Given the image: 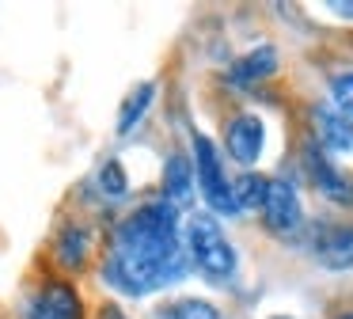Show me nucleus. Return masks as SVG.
<instances>
[{
    "label": "nucleus",
    "mask_w": 353,
    "mask_h": 319,
    "mask_svg": "<svg viewBox=\"0 0 353 319\" xmlns=\"http://www.w3.org/2000/svg\"><path fill=\"white\" fill-rule=\"evenodd\" d=\"M186 273V255L179 243V220L171 202L141 205L118 224L114 247L107 255L103 278L130 296H145Z\"/></svg>",
    "instance_id": "obj_1"
},
{
    "label": "nucleus",
    "mask_w": 353,
    "mask_h": 319,
    "mask_svg": "<svg viewBox=\"0 0 353 319\" xmlns=\"http://www.w3.org/2000/svg\"><path fill=\"white\" fill-rule=\"evenodd\" d=\"M186 247H190L194 262H198V270L205 273V278L224 281V278L236 273V251L224 240L221 224H216L213 217H205V213L190 217V224H186Z\"/></svg>",
    "instance_id": "obj_2"
},
{
    "label": "nucleus",
    "mask_w": 353,
    "mask_h": 319,
    "mask_svg": "<svg viewBox=\"0 0 353 319\" xmlns=\"http://www.w3.org/2000/svg\"><path fill=\"white\" fill-rule=\"evenodd\" d=\"M194 175H198L201 182V197L209 202V209L224 213V217H232V213H239V202H236V186H232L228 179H224V164L221 156H216L213 141L209 137H194Z\"/></svg>",
    "instance_id": "obj_3"
},
{
    "label": "nucleus",
    "mask_w": 353,
    "mask_h": 319,
    "mask_svg": "<svg viewBox=\"0 0 353 319\" xmlns=\"http://www.w3.org/2000/svg\"><path fill=\"white\" fill-rule=\"evenodd\" d=\"M262 217H266L270 232H277V235H289V232L300 228V220H304V213H300V197H296V190H292L285 179H270L266 197H262Z\"/></svg>",
    "instance_id": "obj_4"
},
{
    "label": "nucleus",
    "mask_w": 353,
    "mask_h": 319,
    "mask_svg": "<svg viewBox=\"0 0 353 319\" xmlns=\"http://www.w3.org/2000/svg\"><path fill=\"white\" fill-rule=\"evenodd\" d=\"M304 167H307V179H312L315 190H323V197L338 205H353V179H345L334 164L319 152V144H307L304 148Z\"/></svg>",
    "instance_id": "obj_5"
},
{
    "label": "nucleus",
    "mask_w": 353,
    "mask_h": 319,
    "mask_svg": "<svg viewBox=\"0 0 353 319\" xmlns=\"http://www.w3.org/2000/svg\"><path fill=\"white\" fill-rule=\"evenodd\" d=\"M312 251L327 270H353V224H323Z\"/></svg>",
    "instance_id": "obj_6"
},
{
    "label": "nucleus",
    "mask_w": 353,
    "mask_h": 319,
    "mask_svg": "<svg viewBox=\"0 0 353 319\" xmlns=\"http://www.w3.org/2000/svg\"><path fill=\"white\" fill-rule=\"evenodd\" d=\"M27 319H80V296L72 285H46L27 308Z\"/></svg>",
    "instance_id": "obj_7"
},
{
    "label": "nucleus",
    "mask_w": 353,
    "mask_h": 319,
    "mask_svg": "<svg viewBox=\"0 0 353 319\" xmlns=\"http://www.w3.org/2000/svg\"><path fill=\"white\" fill-rule=\"evenodd\" d=\"M262 141H266V126H262V118H254V114H239V118H232L228 126V152L236 164H254L262 152Z\"/></svg>",
    "instance_id": "obj_8"
},
{
    "label": "nucleus",
    "mask_w": 353,
    "mask_h": 319,
    "mask_svg": "<svg viewBox=\"0 0 353 319\" xmlns=\"http://www.w3.org/2000/svg\"><path fill=\"white\" fill-rule=\"evenodd\" d=\"M277 72V50L274 46H254L247 57H239L236 65L228 68V84L232 88H251V84L266 80V76Z\"/></svg>",
    "instance_id": "obj_9"
},
{
    "label": "nucleus",
    "mask_w": 353,
    "mask_h": 319,
    "mask_svg": "<svg viewBox=\"0 0 353 319\" xmlns=\"http://www.w3.org/2000/svg\"><path fill=\"white\" fill-rule=\"evenodd\" d=\"M312 122H315V133H319L323 148H334V152H350L353 148V122H350V114L330 110V106H315Z\"/></svg>",
    "instance_id": "obj_10"
},
{
    "label": "nucleus",
    "mask_w": 353,
    "mask_h": 319,
    "mask_svg": "<svg viewBox=\"0 0 353 319\" xmlns=\"http://www.w3.org/2000/svg\"><path fill=\"white\" fill-rule=\"evenodd\" d=\"M163 194L171 205H186L194 197V167L186 156H171L163 167Z\"/></svg>",
    "instance_id": "obj_11"
},
{
    "label": "nucleus",
    "mask_w": 353,
    "mask_h": 319,
    "mask_svg": "<svg viewBox=\"0 0 353 319\" xmlns=\"http://www.w3.org/2000/svg\"><path fill=\"white\" fill-rule=\"evenodd\" d=\"M84 258H88V232L80 224H65L61 235H57V262L77 270V266H84Z\"/></svg>",
    "instance_id": "obj_12"
},
{
    "label": "nucleus",
    "mask_w": 353,
    "mask_h": 319,
    "mask_svg": "<svg viewBox=\"0 0 353 319\" xmlns=\"http://www.w3.org/2000/svg\"><path fill=\"white\" fill-rule=\"evenodd\" d=\"M152 95H156L152 84H137V88L130 91V99L122 103V114H118V133H130V129L137 126L141 118H145V110H148V103H152Z\"/></svg>",
    "instance_id": "obj_13"
},
{
    "label": "nucleus",
    "mask_w": 353,
    "mask_h": 319,
    "mask_svg": "<svg viewBox=\"0 0 353 319\" xmlns=\"http://www.w3.org/2000/svg\"><path fill=\"white\" fill-rule=\"evenodd\" d=\"M160 319H221V311L209 300L186 296V300H175V304H168V308H160Z\"/></svg>",
    "instance_id": "obj_14"
},
{
    "label": "nucleus",
    "mask_w": 353,
    "mask_h": 319,
    "mask_svg": "<svg viewBox=\"0 0 353 319\" xmlns=\"http://www.w3.org/2000/svg\"><path fill=\"white\" fill-rule=\"evenodd\" d=\"M266 186H270V179H262V175H251V171H247L243 179L236 182V202H239V209H254V205L262 209Z\"/></svg>",
    "instance_id": "obj_15"
},
{
    "label": "nucleus",
    "mask_w": 353,
    "mask_h": 319,
    "mask_svg": "<svg viewBox=\"0 0 353 319\" xmlns=\"http://www.w3.org/2000/svg\"><path fill=\"white\" fill-rule=\"evenodd\" d=\"M99 190L107 197H125V171H122V164L118 160H107V164L99 167Z\"/></svg>",
    "instance_id": "obj_16"
},
{
    "label": "nucleus",
    "mask_w": 353,
    "mask_h": 319,
    "mask_svg": "<svg viewBox=\"0 0 353 319\" xmlns=\"http://www.w3.org/2000/svg\"><path fill=\"white\" fill-rule=\"evenodd\" d=\"M330 91H334V103L342 106V114H353V72H338L330 80Z\"/></svg>",
    "instance_id": "obj_17"
},
{
    "label": "nucleus",
    "mask_w": 353,
    "mask_h": 319,
    "mask_svg": "<svg viewBox=\"0 0 353 319\" xmlns=\"http://www.w3.org/2000/svg\"><path fill=\"white\" fill-rule=\"evenodd\" d=\"M330 12H338L342 19H353V4H345V0H338V4H330Z\"/></svg>",
    "instance_id": "obj_18"
},
{
    "label": "nucleus",
    "mask_w": 353,
    "mask_h": 319,
    "mask_svg": "<svg viewBox=\"0 0 353 319\" xmlns=\"http://www.w3.org/2000/svg\"><path fill=\"white\" fill-rule=\"evenodd\" d=\"M103 319H125V316L118 308H103Z\"/></svg>",
    "instance_id": "obj_19"
},
{
    "label": "nucleus",
    "mask_w": 353,
    "mask_h": 319,
    "mask_svg": "<svg viewBox=\"0 0 353 319\" xmlns=\"http://www.w3.org/2000/svg\"><path fill=\"white\" fill-rule=\"evenodd\" d=\"M342 319H353V316H342Z\"/></svg>",
    "instance_id": "obj_20"
}]
</instances>
